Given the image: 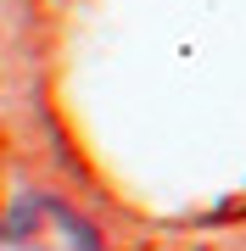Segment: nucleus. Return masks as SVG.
Instances as JSON below:
<instances>
[{
  "instance_id": "obj_1",
  "label": "nucleus",
  "mask_w": 246,
  "mask_h": 251,
  "mask_svg": "<svg viewBox=\"0 0 246 251\" xmlns=\"http://www.w3.org/2000/svg\"><path fill=\"white\" fill-rule=\"evenodd\" d=\"M6 246L11 251H101L95 246V229L84 224L79 212H67L62 201H23L11 212V229H6Z\"/></svg>"
}]
</instances>
